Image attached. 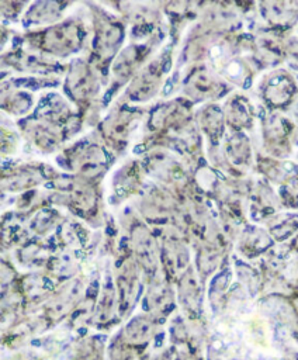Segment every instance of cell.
I'll return each instance as SVG.
<instances>
[{
    "label": "cell",
    "mask_w": 298,
    "mask_h": 360,
    "mask_svg": "<svg viewBox=\"0 0 298 360\" xmlns=\"http://www.w3.org/2000/svg\"><path fill=\"white\" fill-rule=\"evenodd\" d=\"M150 336H152V326L149 322H145L142 319L132 322L127 328V339L132 345L146 343Z\"/></svg>",
    "instance_id": "6da1fadb"
},
{
    "label": "cell",
    "mask_w": 298,
    "mask_h": 360,
    "mask_svg": "<svg viewBox=\"0 0 298 360\" xmlns=\"http://www.w3.org/2000/svg\"><path fill=\"white\" fill-rule=\"evenodd\" d=\"M146 360H170V356H169L167 350H163V352L150 354L149 357H146Z\"/></svg>",
    "instance_id": "7a4b0ae2"
}]
</instances>
